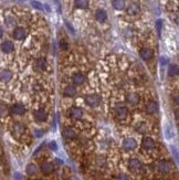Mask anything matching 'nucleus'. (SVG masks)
<instances>
[{
	"mask_svg": "<svg viewBox=\"0 0 179 180\" xmlns=\"http://www.w3.org/2000/svg\"><path fill=\"white\" fill-rule=\"evenodd\" d=\"M84 101L89 106H91V107H95V106H97V105L101 103V97L98 96L97 94H94V93H93V94L86 95Z\"/></svg>",
	"mask_w": 179,
	"mask_h": 180,
	"instance_id": "1",
	"label": "nucleus"
},
{
	"mask_svg": "<svg viewBox=\"0 0 179 180\" xmlns=\"http://www.w3.org/2000/svg\"><path fill=\"white\" fill-rule=\"evenodd\" d=\"M128 115V110L125 106H117L115 108V117L119 121H123L127 117Z\"/></svg>",
	"mask_w": 179,
	"mask_h": 180,
	"instance_id": "2",
	"label": "nucleus"
},
{
	"mask_svg": "<svg viewBox=\"0 0 179 180\" xmlns=\"http://www.w3.org/2000/svg\"><path fill=\"white\" fill-rule=\"evenodd\" d=\"M137 147V142L134 138H125L123 142V148L125 150H133Z\"/></svg>",
	"mask_w": 179,
	"mask_h": 180,
	"instance_id": "3",
	"label": "nucleus"
},
{
	"mask_svg": "<svg viewBox=\"0 0 179 180\" xmlns=\"http://www.w3.org/2000/svg\"><path fill=\"white\" fill-rule=\"evenodd\" d=\"M128 168H129L130 171H133V172H136V171H138V170H141V160L137 158L130 159L129 164H128Z\"/></svg>",
	"mask_w": 179,
	"mask_h": 180,
	"instance_id": "4",
	"label": "nucleus"
},
{
	"mask_svg": "<svg viewBox=\"0 0 179 180\" xmlns=\"http://www.w3.org/2000/svg\"><path fill=\"white\" fill-rule=\"evenodd\" d=\"M157 169L160 174H164V175H165V174H168V172L170 171V165H169L168 161L161 160L158 162Z\"/></svg>",
	"mask_w": 179,
	"mask_h": 180,
	"instance_id": "5",
	"label": "nucleus"
},
{
	"mask_svg": "<svg viewBox=\"0 0 179 180\" xmlns=\"http://www.w3.org/2000/svg\"><path fill=\"white\" fill-rule=\"evenodd\" d=\"M40 170L43 175H50L54 170V166L51 162H42L40 167Z\"/></svg>",
	"mask_w": 179,
	"mask_h": 180,
	"instance_id": "6",
	"label": "nucleus"
},
{
	"mask_svg": "<svg viewBox=\"0 0 179 180\" xmlns=\"http://www.w3.org/2000/svg\"><path fill=\"white\" fill-rule=\"evenodd\" d=\"M158 103L155 101H150L146 104V112L148 114H156L158 112Z\"/></svg>",
	"mask_w": 179,
	"mask_h": 180,
	"instance_id": "7",
	"label": "nucleus"
},
{
	"mask_svg": "<svg viewBox=\"0 0 179 180\" xmlns=\"http://www.w3.org/2000/svg\"><path fill=\"white\" fill-rule=\"evenodd\" d=\"M46 118H48V114L44 110H38L34 112V119L39 123L46 121Z\"/></svg>",
	"mask_w": 179,
	"mask_h": 180,
	"instance_id": "8",
	"label": "nucleus"
},
{
	"mask_svg": "<svg viewBox=\"0 0 179 180\" xmlns=\"http://www.w3.org/2000/svg\"><path fill=\"white\" fill-rule=\"evenodd\" d=\"M141 147L144 149H147V150L153 149L155 147V142L150 137H145L143 138V142H141Z\"/></svg>",
	"mask_w": 179,
	"mask_h": 180,
	"instance_id": "9",
	"label": "nucleus"
},
{
	"mask_svg": "<svg viewBox=\"0 0 179 180\" xmlns=\"http://www.w3.org/2000/svg\"><path fill=\"white\" fill-rule=\"evenodd\" d=\"M11 112H12L14 115H23L26 112V108L22 104L18 103V104H14V106L11 107Z\"/></svg>",
	"mask_w": 179,
	"mask_h": 180,
	"instance_id": "10",
	"label": "nucleus"
},
{
	"mask_svg": "<svg viewBox=\"0 0 179 180\" xmlns=\"http://www.w3.org/2000/svg\"><path fill=\"white\" fill-rule=\"evenodd\" d=\"M70 116L73 119H80L83 116V110L80 107H72L70 110Z\"/></svg>",
	"mask_w": 179,
	"mask_h": 180,
	"instance_id": "11",
	"label": "nucleus"
},
{
	"mask_svg": "<svg viewBox=\"0 0 179 180\" xmlns=\"http://www.w3.org/2000/svg\"><path fill=\"white\" fill-rule=\"evenodd\" d=\"M0 48H1V50H2L5 53H10V52L14 51V43L11 42V41H5V42L1 43Z\"/></svg>",
	"mask_w": 179,
	"mask_h": 180,
	"instance_id": "12",
	"label": "nucleus"
},
{
	"mask_svg": "<svg viewBox=\"0 0 179 180\" xmlns=\"http://www.w3.org/2000/svg\"><path fill=\"white\" fill-rule=\"evenodd\" d=\"M63 137L65 139H74L76 137V133L73 128H71V127H66L64 128L63 130Z\"/></svg>",
	"mask_w": 179,
	"mask_h": 180,
	"instance_id": "13",
	"label": "nucleus"
},
{
	"mask_svg": "<svg viewBox=\"0 0 179 180\" xmlns=\"http://www.w3.org/2000/svg\"><path fill=\"white\" fill-rule=\"evenodd\" d=\"M153 50H150L149 48H144L141 49V52H139V55H141V58L143 60H145V61H147V60L152 59L153 57Z\"/></svg>",
	"mask_w": 179,
	"mask_h": 180,
	"instance_id": "14",
	"label": "nucleus"
},
{
	"mask_svg": "<svg viewBox=\"0 0 179 180\" xmlns=\"http://www.w3.org/2000/svg\"><path fill=\"white\" fill-rule=\"evenodd\" d=\"M72 82L75 85H82V84L85 82V78L82 73H75L73 76H72Z\"/></svg>",
	"mask_w": 179,
	"mask_h": 180,
	"instance_id": "15",
	"label": "nucleus"
},
{
	"mask_svg": "<svg viewBox=\"0 0 179 180\" xmlns=\"http://www.w3.org/2000/svg\"><path fill=\"white\" fill-rule=\"evenodd\" d=\"M14 38L16 40H22L26 38V30L23 28H16L14 31Z\"/></svg>",
	"mask_w": 179,
	"mask_h": 180,
	"instance_id": "16",
	"label": "nucleus"
},
{
	"mask_svg": "<svg viewBox=\"0 0 179 180\" xmlns=\"http://www.w3.org/2000/svg\"><path fill=\"white\" fill-rule=\"evenodd\" d=\"M107 18V14H106V11L103 9H98L95 12V19L97 20L98 22H104Z\"/></svg>",
	"mask_w": 179,
	"mask_h": 180,
	"instance_id": "17",
	"label": "nucleus"
},
{
	"mask_svg": "<svg viewBox=\"0 0 179 180\" xmlns=\"http://www.w3.org/2000/svg\"><path fill=\"white\" fill-rule=\"evenodd\" d=\"M126 101H127V103H129V104L135 105L139 102V96H138V94H136V93H130V94H128L127 96H126Z\"/></svg>",
	"mask_w": 179,
	"mask_h": 180,
	"instance_id": "18",
	"label": "nucleus"
},
{
	"mask_svg": "<svg viewBox=\"0 0 179 180\" xmlns=\"http://www.w3.org/2000/svg\"><path fill=\"white\" fill-rule=\"evenodd\" d=\"M139 12V6L138 3H130L129 7L127 8V14H132V16H135Z\"/></svg>",
	"mask_w": 179,
	"mask_h": 180,
	"instance_id": "19",
	"label": "nucleus"
},
{
	"mask_svg": "<svg viewBox=\"0 0 179 180\" xmlns=\"http://www.w3.org/2000/svg\"><path fill=\"white\" fill-rule=\"evenodd\" d=\"M63 94H64V96L73 97V96H75L76 95V89L74 87V86L70 85V86H68V87H65Z\"/></svg>",
	"mask_w": 179,
	"mask_h": 180,
	"instance_id": "20",
	"label": "nucleus"
},
{
	"mask_svg": "<svg viewBox=\"0 0 179 180\" xmlns=\"http://www.w3.org/2000/svg\"><path fill=\"white\" fill-rule=\"evenodd\" d=\"M38 167H37V165L34 164H29L27 165V168H26V172H27L29 176H33L35 175L37 172H38Z\"/></svg>",
	"mask_w": 179,
	"mask_h": 180,
	"instance_id": "21",
	"label": "nucleus"
},
{
	"mask_svg": "<svg viewBox=\"0 0 179 180\" xmlns=\"http://www.w3.org/2000/svg\"><path fill=\"white\" fill-rule=\"evenodd\" d=\"M112 5L116 10H123L125 8L124 0H112Z\"/></svg>",
	"mask_w": 179,
	"mask_h": 180,
	"instance_id": "22",
	"label": "nucleus"
},
{
	"mask_svg": "<svg viewBox=\"0 0 179 180\" xmlns=\"http://www.w3.org/2000/svg\"><path fill=\"white\" fill-rule=\"evenodd\" d=\"M11 76H12V73L8 70H5L0 73V81H2V82H8L11 78Z\"/></svg>",
	"mask_w": 179,
	"mask_h": 180,
	"instance_id": "23",
	"label": "nucleus"
},
{
	"mask_svg": "<svg viewBox=\"0 0 179 180\" xmlns=\"http://www.w3.org/2000/svg\"><path fill=\"white\" fill-rule=\"evenodd\" d=\"M46 67V61L43 58L37 60V62H35V69L37 70H44Z\"/></svg>",
	"mask_w": 179,
	"mask_h": 180,
	"instance_id": "24",
	"label": "nucleus"
},
{
	"mask_svg": "<svg viewBox=\"0 0 179 180\" xmlns=\"http://www.w3.org/2000/svg\"><path fill=\"white\" fill-rule=\"evenodd\" d=\"M75 6L80 9H85L89 6V0H75Z\"/></svg>",
	"mask_w": 179,
	"mask_h": 180,
	"instance_id": "25",
	"label": "nucleus"
},
{
	"mask_svg": "<svg viewBox=\"0 0 179 180\" xmlns=\"http://www.w3.org/2000/svg\"><path fill=\"white\" fill-rule=\"evenodd\" d=\"M168 74L171 78L178 75V66H177V65H170V66H169V70H168Z\"/></svg>",
	"mask_w": 179,
	"mask_h": 180,
	"instance_id": "26",
	"label": "nucleus"
},
{
	"mask_svg": "<svg viewBox=\"0 0 179 180\" xmlns=\"http://www.w3.org/2000/svg\"><path fill=\"white\" fill-rule=\"evenodd\" d=\"M14 132L16 133H18L19 135H21V134H23V132H25V126L20 123H17L16 125H14Z\"/></svg>",
	"mask_w": 179,
	"mask_h": 180,
	"instance_id": "27",
	"label": "nucleus"
},
{
	"mask_svg": "<svg viewBox=\"0 0 179 180\" xmlns=\"http://www.w3.org/2000/svg\"><path fill=\"white\" fill-rule=\"evenodd\" d=\"M8 114V108L5 105H0V116H6Z\"/></svg>",
	"mask_w": 179,
	"mask_h": 180,
	"instance_id": "28",
	"label": "nucleus"
},
{
	"mask_svg": "<svg viewBox=\"0 0 179 180\" xmlns=\"http://www.w3.org/2000/svg\"><path fill=\"white\" fill-rule=\"evenodd\" d=\"M115 180H129V179H128V177L125 174H119V175L116 176Z\"/></svg>",
	"mask_w": 179,
	"mask_h": 180,
	"instance_id": "29",
	"label": "nucleus"
},
{
	"mask_svg": "<svg viewBox=\"0 0 179 180\" xmlns=\"http://www.w3.org/2000/svg\"><path fill=\"white\" fill-rule=\"evenodd\" d=\"M60 46H61V49H62V50H66V49H68V42H65L64 40H62L61 41V42H60Z\"/></svg>",
	"mask_w": 179,
	"mask_h": 180,
	"instance_id": "30",
	"label": "nucleus"
},
{
	"mask_svg": "<svg viewBox=\"0 0 179 180\" xmlns=\"http://www.w3.org/2000/svg\"><path fill=\"white\" fill-rule=\"evenodd\" d=\"M49 147L51 148L52 150H57V144H55V142H50Z\"/></svg>",
	"mask_w": 179,
	"mask_h": 180,
	"instance_id": "31",
	"label": "nucleus"
},
{
	"mask_svg": "<svg viewBox=\"0 0 179 180\" xmlns=\"http://www.w3.org/2000/svg\"><path fill=\"white\" fill-rule=\"evenodd\" d=\"M32 5L34 6L35 8H38V9H41V8H42V6H41V3L37 2V1H32Z\"/></svg>",
	"mask_w": 179,
	"mask_h": 180,
	"instance_id": "32",
	"label": "nucleus"
},
{
	"mask_svg": "<svg viewBox=\"0 0 179 180\" xmlns=\"http://www.w3.org/2000/svg\"><path fill=\"white\" fill-rule=\"evenodd\" d=\"M157 27H158V31L160 32V28H161V21H160V20L157 21Z\"/></svg>",
	"mask_w": 179,
	"mask_h": 180,
	"instance_id": "33",
	"label": "nucleus"
},
{
	"mask_svg": "<svg viewBox=\"0 0 179 180\" xmlns=\"http://www.w3.org/2000/svg\"><path fill=\"white\" fill-rule=\"evenodd\" d=\"M14 177H16L17 180H21V176H20V174H18V172H17L16 175H14Z\"/></svg>",
	"mask_w": 179,
	"mask_h": 180,
	"instance_id": "34",
	"label": "nucleus"
},
{
	"mask_svg": "<svg viewBox=\"0 0 179 180\" xmlns=\"http://www.w3.org/2000/svg\"><path fill=\"white\" fill-rule=\"evenodd\" d=\"M42 134H43V133L40 132V130H37V132H35V135H37L38 137H40V136H42Z\"/></svg>",
	"mask_w": 179,
	"mask_h": 180,
	"instance_id": "35",
	"label": "nucleus"
},
{
	"mask_svg": "<svg viewBox=\"0 0 179 180\" xmlns=\"http://www.w3.org/2000/svg\"><path fill=\"white\" fill-rule=\"evenodd\" d=\"M68 180H79V178H78V177H74V176H72V177H70Z\"/></svg>",
	"mask_w": 179,
	"mask_h": 180,
	"instance_id": "36",
	"label": "nucleus"
},
{
	"mask_svg": "<svg viewBox=\"0 0 179 180\" xmlns=\"http://www.w3.org/2000/svg\"><path fill=\"white\" fill-rule=\"evenodd\" d=\"M55 162H57V164H62V160H60V159H55Z\"/></svg>",
	"mask_w": 179,
	"mask_h": 180,
	"instance_id": "37",
	"label": "nucleus"
},
{
	"mask_svg": "<svg viewBox=\"0 0 179 180\" xmlns=\"http://www.w3.org/2000/svg\"><path fill=\"white\" fill-rule=\"evenodd\" d=\"M2 35H3V30L1 29V28H0V38H1Z\"/></svg>",
	"mask_w": 179,
	"mask_h": 180,
	"instance_id": "38",
	"label": "nucleus"
},
{
	"mask_svg": "<svg viewBox=\"0 0 179 180\" xmlns=\"http://www.w3.org/2000/svg\"><path fill=\"white\" fill-rule=\"evenodd\" d=\"M39 180H42V179H39Z\"/></svg>",
	"mask_w": 179,
	"mask_h": 180,
	"instance_id": "39",
	"label": "nucleus"
}]
</instances>
